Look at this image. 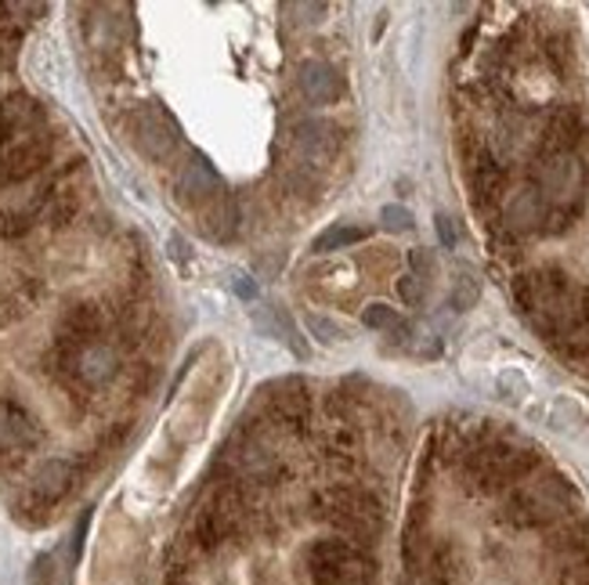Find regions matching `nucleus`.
<instances>
[{
  "label": "nucleus",
  "instance_id": "dca6fc26",
  "mask_svg": "<svg viewBox=\"0 0 589 585\" xmlns=\"http://www.w3.org/2000/svg\"><path fill=\"white\" fill-rule=\"evenodd\" d=\"M253 315V322H257V329L264 332V337H275V340H283L286 348L297 354V358H307V343L297 337V326L290 322V315L283 308H272V311H264V308H250Z\"/></svg>",
  "mask_w": 589,
  "mask_h": 585
},
{
  "label": "nucleus",
  "instance_id": "c756f323",
  "mask_svg": "<svg viewBox=\"0 0 589 585\" xmlns=\"http://www.w3.org/2000/svg\"><path fill=\"white\" fill-rule=\"evenodd\" d=\"M30 585H55V567H51V556H36V561H33Z\"/></svg>",
  "mask_w": 589,
  "mask_h": 585
},
{
  "label": "nucleus",
  "instance_id": "2eb2a0df",
  "mask_svg": "<svg viewBox=\"0 0 589 585\" xmlns=\"http://www.w3.org/2000/svg\"><path fill=\"white\" fill-rule=\"evenodd\" d=\"M503 181H506V174H503V167L495 163V156L481 152L471 163V189H474V203L477 206L495 203L499 192H503Z\"/></svg>",
  "mask_w": 589,
  "mask_h": 585
},
{
  "label": "nucleus",
  "instance_id": "473e14b6",
  "mask_svg": "<svg viewBox=\"0 0 589 585\" xmlns=\"http://www.w3.org/2000/svg\"><path fill=\"white\" fill-rule=\"evenodd\" d=\"M406 585H449V582H441L438 575H431V571H412Z\"/></svg>",
  "mask_w": 589,
  "mask_h": 585
},
{
  "label": "nucleus",
  "instance_id": "412c9836",
  "mask_svg": "<svg viewBox=\"0 0 589 585\" xmlns=\"http://www.w3.org/2000/svg\"><path fill=\"white\" fill-rule=\"evenodd\" d=\"M481 297V286H477V278L471 272H460L456 275V283H452V292H449V308H456V311H471L474 304Z\"/></svg>",
  "mask_w": 589,
  "mask_h": 585
},
{
  "label": "nucleus",
  "instance_id": "f3484780",
  "mask_svg": "<svg viewBox=\"0 0 589 585\" xmlns=\"http://www.w3.org/2000/svg\"><path fill=\"white\" fill-rule=\"evenodd\" d=\"M546 221V199L535 192V189H525L511 199V206H506V228L511 232H532L539 228Z\"/></svg>",
  "mask_w": 589,
  "mask_h": 585
},
{
  "label": "nucleus",
  "instance_id": "4468645a",
  "mask_svg": "<svg viewBox=\"0 0 589 585\" xmlns=\"http://www.w3.org/2000/svg\"><path fill=\"white\" fill-rule=\"evenodd\" d=\"M40 116H44V109H40L33 98H8V102H0V145H8L15 135H22V130L36 127Z\"/></svg>",
  "mask_w": 589,
  "mask_h": 585
},
{
  "label": "nucleus",
  "instance_id": "f704fd0d",
  "mask_svg": "<svg viewBox=\"0 0 589 585\" xmlns=\"http://www.w3.org/2000/svg\"><path fill=\"white\" fill-rule=\"evenodd\" d=\"M4 184H8V178H4V163H0V189H4Z\"/></svg>",
  "mask_w": 589,
  "mask_h": 585
},
{
  "label": "nucleus",
  "instance_id": "b1692460",
  "mask_svg": "<svg viewBox=\"0 0 589 585\" xmlns=\"http://www.w3.org/2000/svg\"><path fill=\"white\" fill-rule=\"evenodd\" d=\"M361 326L366 329H395L398 315H395V308H387V304H369V308L361 311Z\"/></svg>",
  "mask_w": 589,
  "mask_h": 585
},
{
  "label": "nucleus",
  "instance_id": "7c9ffc66",
  "mask_svg": "<svg viewBox=\"0 0 589 585\" xmlns=\"http://www.w3.org/2000/svg\"><path fill=\"white\" fill-rule=\"evenodd\" d=\"M434 228H438V238H441V246H456L460 243V232H456V224H452V217L449 214H438L434 217Z\"/></svg>",
  "mask_w": 589,
  "mask_h": 585
},
{
  "label": "nucleus",
  "instance_id": "f8f14e48",
  "mask_svg": "<svg viewBox=\"0 0 589 585\" xmlns=\"http://www.w3.org/2000/svg\"><path fill=\"white\" fill-rule=\"evenodd\" d=\"M178 192L189 199V203H207L221 192V174L213 170V163L207 156H189V163L181 167L178 174Z\"/></svg>",
  "mask_w": 589,
  "mask_h": 585
},
{
  "label": "nucleus",
  "instance_id": "7ed1b4c3",
  "mask_svg": "<svg viewBox=\"0 0 589 585\" xmlns=\"http://www.w3.org/2000/svg\"><path fill=\"white\" fill-rule=\"evenodd\" d=\"M575 507H579L575 488L560 474H546L539 481L514 488L503 507V517L514 528H546L575 517Z\"/></svg>",
  "mask_w": 589,
  "mask_h": 585
},
{
  "label": "nucleus",
  "instance_id": "1a4fd4ad",
  "mask_svg": "<svg viewBox=\"0 0 589 585\" xmlns=\"http://www.w3.org/2000/svg\"><path fill=\"white\" fill-rule=\"evenodd\" d=\"M134 130H138V145L152 159H167L178 149V124L159 109H145L138 116V124H134Z\"/></svg>",
  "mask_w": 589,
  "mask_h": 585
},
{
  "label": "nucleus",
  "instance_id": "6ab92c4d",
  "mask_svg": "<svg viewBox=\"0 0 589 585\" xmlns=\"http://www.w3.org/2000/svg\"><path fill=\"white\" fill-rule=\"evenodd\" d=\"M369 232L358 228V224H333V228H326L323 235L312 243V254H337V249H347L355 243H366Z\"/></svg>",
  "mask_w": 589,
  "mask_h": 585
},
{
  "label": "nucleus",
  "instance_id": "2f4dec72",
  "mask_svg": "<svg viewBox=\"0 0 589 585\" xmlns=\"http://www.w3.org/2000/svg\"><path fill=\"white\" fill-rule=\"evenodd\" d=\"M232 289H235V297H239V300H257V297H261L257 283H253V278L243 275V272H235V275H232Z\"/></svg>",
  "mask_w": 589,
  "mask_h": 585
},
{
  "label": "nucleus",
  "instance_id": "f257e3e1",
  "mask_svg": "<svg viewBox=\"0 0 589 585\" xmlns=\"http://www.w3.org/2000/svg\"><path fill=\"white\" fill-rule=\"evenodd\" d=\"M466 477L477 491H499L539 470V451L525 442H511V437L481 434L477 442L466 448Z\"/></svg>",
  "mask_w": 589,
  "mask_h": 585
},
{
  "label": "nucleus",
  "instance_id": "423d86ee",
  "mask_svg": "<svg viewBox=\"0 0 589 585\" xmlns=\"http://www.w3.org/2000/svg\"><path fill=\"white\" fill-rule=\"evenodd\" d=\"M224 467H229V474H232V485L246 481V485L264 488L283 477V462H278L275 451L267 448V442L261 437V427H250V423H246V430H239L229 442Z\"/></svg>",
  "mask_w": 589,
  "mask_h": 585
},
{
  "label": "nucleus",
  "instance_id": "c85d7f7f",
  "mask_svg": "<svg viewBox=\"0 0 589 585\" xmlns=\"http://www.w3.org/2000/svg\"><path fill=\"white\" fill-rule=\"evenodd\" d=\"M398 292H401V300H406V308H420L427 289H423V283H420L417 275H406V278L398 283Z\"/></svg>",
  "mask_w": 589,
  "mask_h": 585
},
{
  "label": "nucleus",
  "instance_id": "72a5a7b5",
  "mask_svg": "<svg viewBox=\"0 0 589 585\" xmlns=\"http://www.w3.org/2000/svg\"><path fill=\"white\" fill-rule=\"evenodd\" d=\"M87 521H91V513H84V517H80V524H76V531H73V561L80 556V546H84V531H87Z\"/></svg>",
  "mask_w": 589,
  "mask_h": 585
},
{
  "label": "nucleus",
  "instance_id": "ddd939ff",
  "mask_svg": "<svg viewBox=\"0 0 589 585\" xmlns=\"http://www.w3.org/2000/svg\"><path fill=\"white\" fill-rule=\"evenodd\" d=\"M70 485H73V467H70V462H65V459H48L33 477L30 499L36 502V507H55L65 491H70Z\"/></svg>",
  "mask_w": 589,
  "mask_h": 585
},
{
  "label": "nucleus",
  "instance_id": "a878e982",
  "mask_svg": "<svg viewBox=\"0 0 589 585\" xmlns=\"http://www.w3.org/2000/svg\"><path fill=\"white\" fill-rule=\"evenodd\" d=\"M525 391H528V383L520 372H503L499 376V402H520Z\"/></svg>",
  "mask_w": 589,
  "mask_h": 585
},
{
  "label": "nucleus",
  "instance_id": "bb28decb",
  "mask_svg": "<svg viewBox=\"0 0 589 585\" xmlns=\"http://www.w3.org/2000/svg\"><path fill=\"white\" fill-rule=\"evenodd\" d=\"M380 224L387 232H409L412 228V214L406 206H383L380 210Z\"/></svg>",
  "mask_w": 589,
  "mask_h": 585
},
{
  "label": "nucleus",
  "instance_id": "a211bd4d",
  "mask_svg": "<svg viewBox=\"0 0 589 585\" xmlns=\"http://www.w3.org/2000/svg\"><path fill=\"white\" fill-rule=\"evenodd\" d=\"M582 138V124L575 113H557L546 127V152H571Z\"/></svg>",
  "mask_w": 589,
  "mask_h": 585
},
{
  "label": "nucleus",
  "instance_id": "9d476101",
  "mask_svg": "<svg viewBox=\"0 0 589 585\" xmlns=\"http://www.w3.org/2000/svg\"><path fill=\"white\" fill-rule=\"evenodd\" d=\"M51 159V141L48 138H25L19 145H11L8 152H0V163H4V178L8 184L33 178L40 167Z\"/></svg>",
  "mask_w": 589,
  "mask_h": 585
},
{
  "label": "nucleus",
  "instance_id": "39448f33",
  "mask_svg": "<svg viewBox=\"0 0 589 585\" xmlns=\"http://www.w3.org/2000/svg\"><path fill=\"white\" fill-rule=\"evenodd\" d=\"M246 524V496L239 485H224L213 491V499L192 521V546L199 553H218L224 542H232Z\"/></svg>",
  "mask_w": 589,
  "mask_h": 585
},
{
  "label": "nucleus",
  "instance_id": "20e7f679",
  "mask_svg": "<svg viewBox=\"0 0 589 585\" xmlns=\"http://www.w3.org/2000/svg\"><path fill=\"white\" fill-rule=\"evenodd\" d=\"M304 564L315 585H366L377 575V564L347 539H315L304 553Z\"/></svg>",
  "mask_w": 589,
  "mask_h": 585
},
{
  "label": "nucleus",
  "instance_id": "5701e85b",
  "mask_svg": "<svg viewBox=\"0 0 589 585\" xmlns=\"http://www.w3.org/2000/svg\"><path fill=\"white\" fill-rule=\"evenodd\" d=\"M560 585H589V550L568 556L560 567Z\"/></svg>",
  "mask_w": 589,
  "mask_h": 585
},
{
  "label": "nucleus",
  "instance_id": "0eeeda50",
  "mask_svg": "<svg viewBox=\"0 0 589 585\" xmlns=\"http://www.w3.org/2000/svg\"><path fill=\"white\" fill-rule=\"evenodd\" d=\"M272 402H267V423L278 434H297L307 423V408H312V394H307V383L297 376L278 380L272 387Z\"/></svg>",
  "mask_w": 589,
  "mask_h": 585
},
{
  "label": "nucleus",
  "instance_id": "6e6552de",
  "mask_svg": "<svg viewBox=\"0 0 589 585\" xmlns=\"http://www.w3.org/2000/svg\"><path fill=\"white\" fill-rule=\"evenodd\" d=\"M293 141H297V152H301L304 163L326 167L340 149V127L329 124V119H304Z\"/></svg>",
  "mask_w": 589,
  "mask_h": 585
},
{
  "label": "nucleus",
  "instance_id": "f03ea898",
  "mask_svg": "<svg viewBox=\"0 0 589 585\" xmlns=\"http://www.w3.org/2000/svg\"><path fill=\"white\" fill-rule=\"evenodd\" d=\"M315 517L326 521L329 528H337V535H344L351 546H372L383 528L380 499L355 485L326 488L323 496L315 499Z\"/></svg>",
  "mask_w": 589,
  "mask_h": 585
},
{
  "label": "nucleus",
  "instance_id": "aec40b11",
  "mask_svg": "<svg viewBox=\"0 0 589 585\" xmlns=\"http://www.w3.org/2000/svg\"><path fill=\"white\" fill-rule=\"evenodd\" d=\"M4 430H8V437H15L19 445H30V442H36V427H33V419L25 416V408H19L15 402H8V405H4Z\"/></svg>",
  "mask_w": 589,
  "mask_h": 585
},
{
  "label": "nucleus",
  "instance_id": "cd10ccee",
  "mask_svg": "<svg viewBox=\"0 0 589 585\" xmlns=\"http://www.w3.org/2000/svg\"><path fill=\"white\" fill-rule=\"evenodd\" d=\"M409 264H412V275H417L420 278V283H423V278H431L434 272H438V260H434V254H431V249H412V254H409Z\"/></svg>",
  "mask_w": 589,
  "mask_h": 585
},
{
  "label": "nucleus",
  "instance_id": "393cba45",
  "mask_svg": "<svg viewBox=\"0 0 589 585\" xmlns=\"http://www.w3.org/2000/svg\"><path fill=\"white\" fill-rule=\"evenodd\" d=\"M304 326L312 329L315 337L326 343V348H333V343H337V340H344V329H340L337 322H329V318H323V315H307V318H304Z\"/></svg>",
  "mask_w": 589,
  "mask_h": 585
},
{
  "label": "nucleus",
  "instance_id": "9b49d317",
  "mask_svg": "<svg viewBox=\"0 0 589 585\" xmlns=\"http://www.w3.org/2000/svg\"><path fill=\"white\" fill-rule=\"evenodd\" d=\"M297 87L312 105H333L344 95L340 73L333 70V65H326V62H304L301 76H297Z\"/></svg>",
  "mask_w": 589,
  "mask_h": 585
},
{
  "label": "nucleus",
  "instance_id": "4be33fe9",
  "mask_svg": "<svg viewBox=\"0 0 589 585\" xmlns=\"http://www.w3.org/2000/svg\"><path fill=\"white\" fill-rule=\"evenodd\" d=\"M235 228H239V210H235V203L229 195L221 199V206L213 210V224H210V232H213V238H232L235 235Z\"/></svg>",
  "mask_w": 589,
  "mask_h": 585
}]
</instances>
